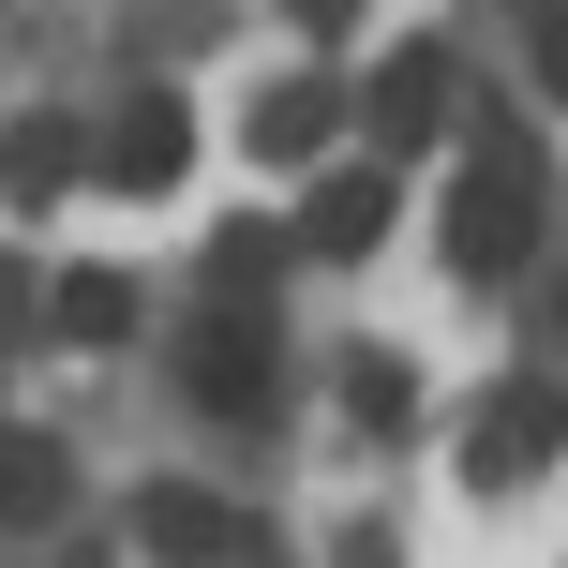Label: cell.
<instances>
[{"mask_svg":"<svg viewBox=\"0 0 568 568\" xmlns=\"http://www.w3.org/2000/svg\"><path fill=\"white\" fill-rule=\"evenodd\" d=\"M180 389H195L210 404V419H255V404H270V314H210V329H180Z\"/></svg>","mask_w":568,"mask_h":568,"instance_id":"cell-3","label":"cell"},{"mask_svg":"<svg viewBox=\"0 0 568 568\" xmlns=\"http://www.w3.org/2000/svg\"><path fill=\"white\" fill-rule=\"evenodd\" d=\"M90 180V135L60 105H30V120H0V210H60Z\"/></svg>","mask_w":568,"mask_h":568,"instance_id":"cell-7","label":"cell"},{"mask_svg":"<svg viewBox=\"0 0 568 568\" xmlns=\"http://www.w3.org/2000/svg\"><path fill=\"white\" fill-rule=\"evenodd\" d=\"M539 75L568 90V0H539Z\"/></svg>","mask_w":568,"mask_h":568,"instance_id":"cell-15","label":"cell"},{"mask_svg":"<svg viewBox=\"0 0 568 568\" xmlns=\"http://www.w3.org/2000/svg\"><path fill=\"white\" fill-rule=\"evenodd\" d=\"M135 539L165 554V568H225V554H255V524H240L225 494H195V479H150L135 494Z\"/></svg>","mask_w":568,"mask_h":568,"instance_id":"cell-5","label":"cell"},{"mask_svg":"<svg viewBox=\"0 0 568 568\" xmlns=\"http://www.w3.org/2000/svg\"><path fill=\"white\" fill-rule=\"evenodd\" d=\"M554 329H568V284H554Z\"/></svg>","mask_w":568,"mask_h":568,"instance_id":"cell-17","label":"cell"},{"mask_svg":"<svg viewBox=\"0 0 568 568\" xmlns=\"http://www.w3.org/2000/svg\"><path fill=\"white\" fill-rule=\"evenodd\" d=\"M524 255H539V150H524V135H479L464 180H449V270L494 284V270H524Z\"/></svg>","mask_w":568,"mask_h":568,"instance_id":"cell-1","label":"cell"},{"mask_svg":"<svg viewBox=\"0 0 568 568\" xmlns=\"http://www.w3.org/2000/svg\"><path fill=\"white\" fill-rule=\"evenodd\" d=\"M45 314H60V344H120L135 329V270H60Z\"/></svg>","mask_w":568,"mask_h":568,"instance_id":"cell-11","label":"cell"},{"mask_svg":"<svg viewBox=\"0 0 568 568\" xmlns=\"http://www.w3.org/2000/svg\"><path fill=\"white\" fill-rule=\"evenodd\" d=\"M554 449H568V389H554V374H524V389H494L479 434H464V494H539Z\"/></svg>","mask_w":568,"mask_h":568,"instance_id":"cell-2","label":"cell"},{"mask_svg":"<svg viewBox=\"0 0 568 568\" xmlns=\"http://www.w3.org/2000/svg\"><path fill=\"white\" fill-rule=\"evenodd\" d=\"M270 270H284V225H225L210 240V300H270Z\"/></svg>","mask_w":568,"mask_h":568,"instance_id":"cell-12","label":"cell"},{"mask_svg":"<svg viewBox=\"0 0 568 568\" xmlns=\"http://www.w3.org/2000/svg\"><path fill=\"white\" fill-rule=\"evenodd\" d=\"M389 165H329V180H314V195H300V255H374V240H389Z\"/></svg>","mask_w":568,"mask_h":568,"instance_id":"cell-9","label":"cell"},{"mask_svg":"<svg viewBox=\"0 0 568 568\" xmlns=\"http://www.w3.org/2000/svg\"><path fill=\"white\" fill-rule=\"evenodd\" d=\"M329 135H344V90L329 75H270L255 105H240V150H255V165H314Z\"/></svg>","mask_w":568,"mask_h":568,"instance_id":"cell-8","label":"cell"},{"mask_svg":"<svg viewBox=\"0 0 568 568\" xmlns=\"http://www.w3.org/2000/svg\"><path fill=\"white\" fill-rule=\"evenodd\" d=\"M344 404H359V419L389 434V419H419V374H404V359H374V344H359V359H344Z\"/></svg>","mask_w":568,"mask_h":568,"instance_id":"cell-13","label":"cell"},{"mask_svg":"<svg viewBox=\"0 0 568 568\" xmlns=\"http://www.w3.org/2000/svg\"><path fill=\"white\" fill-rule=\"evenodd\" d=\"M60 494H75L60 434H16V419H0V524H60Z\"/></svg>","mask_w":568,"mask_h":568,"instance_id":"cell-10","label":"cell"},{"mask_svg":"<svg viewBox=\"0 0 568 568\" xmlns=\"http://www.w3.org/2000/svg\"><path fill=\"white\" fill-rule=\"evenodd\" d=\"M359 120H374V165H389V150H434L449 135V45H389L374 90H359Z\"/></svg>","mask_w":568,"mask_h":568,"instance_id":"cell-4","label":"cell"},{"mask_svg":"<svg viewBox=\"0 0 568 568\" xmlns=\"http://www.w3.org/2000/svg\"><path fill=\"white\" fill-rule=\"evenodd\" d=\"M284 16H300L314 45H344V30H359V0H284Z\"/></svg>","mask_w":568,"mask_h":568,"instance_id":"cell-14","label":"cell"},{"mask_svg":"<svg viewBox=\"0 0 568 568\" xmlns=\"http://www.w3.org/2000/svg\"><path fill=\"white\" fill-rule=\"evenodd\" d=\"M0 314H30V270H16V255H0Z\"/></svg>","mask_w":568,"mask_h":568,"instance_id":"cell-16","label":"cell"},{"mask_svg":"<svg viewBox=\"0 0 568 568\" xmlns=\"http://www.w3.org/2000/svg\"><path fill=\"white\" fill-rule=\"evenodd\" d=\"M90 165H105L120 195H180V165H195V120H180L165 90H135V105L105 120V150H90Z\"/></svg>","mask_w":568,"mask_h":568,"instance_id":"cell-6","label":"cell"}]
</instances>
